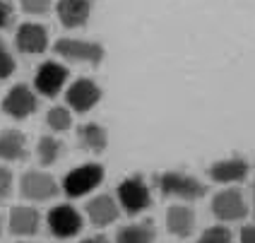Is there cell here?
Instances as JSON below:
<instances>
[{
    "label": "cell",
    "mask_w": 255,
    "mask_h": 243,
    "mask_svg": "<svg viewBox=\"0 0 255 243\" xmlns=\"http://www.w3.org/2000/svg\"><path fill=\"white\" fill-rule=\"evenodd\" d=\"M156 188L161 190V195L166 198H176V200H185V202H193L200 200L207 188L202 181H198L195 176L183 171H164L156 176Z\"/></svg>",
    "instance_id": "6da1fadb"
},
{
    "label": "cell",
    "mask_w": 255,
    "mask_h": 243,
    "mask_svg": "<svg viewBox=\"0 0 255 243\" xmlns=\"http://www.w3.org/2000/svg\"><path fill=\"white\" fill-rule=\"evenodd\" d=\"M116 202L128 215H140V212H144L152 205V193H149L147 181L142 178L140 173L123 178L118 190H116Z\"/></svg>",
    "instance_id": "7a4b0ae2"
},
{
    "label": "cell",
    "mask_w": 255,
    "mask_h": 243,
    "mask_svg": "<svg viewBox=\"0 0 255 243\" xmlns=\"http://www.w3.org/2000/svg\"><path fill=\"white\" fill-rule=\"evenodd\" d=\"M56 53L63 60H70V63H87V65H99L106 51L99 41H85V39H58L56 41Z\"/></svg>",
    "instance_id": "3957f363"
},
{
    "label": "cell",
    "mask_w": 255,
    "mask_h": 243,
    "mask_svg": "<svg viewBox=\"0 0 255 243\" xmlns=\"http://www.w3.org/2000/svg\"><path fill=\"white\" fill-rule=\"evenodd\" d=\"M101 181H104V166H99V164H82V166L65 173L63 193L68 198H82L87 193H92L94 188H99Z\"/></svg>",
    "instance_id": "277c9868"
},
{
    "label": "cell",
    "mask_w": 255,
    "mask_h": 243,
    "mask_svg": "<svg viewBox=\"0 0 255 243\" xmlns=\"http://www.w3.org/2000/svg\"><path fill=\"white\" fill-rule=\"evenodd\" d=\"M2 114L14 118V121H22V118H29L31 114H36L39 109V97L36 92L29 85H12L7 89V94L2 97Z\"/></svg>",
    "instance_id": "5b68a950"
},
{
    "label": "cell",
    "mask_w": 255,
    "mask_h": 243,
    "mask_svg": "<svg viewBox=\"0 0 255 243\" xmlns=\"http://www.w3.org/2000/svg\"><path fill=\"white\" fill-rule=\"evenodd\" d=\"M101 101V87L89 77H77L65 89V104L75 114H87Z\"/></svg>",
    "instance_id": "8992f818"
},
{
    "label": "cell",
    "mask_w": 255,
    "mask_h": 243,
    "mask_svg": "<svg viewBox=\"0 0 255 243\" xmlns=\"http://www.w3.org/2000/svg\"><path fill=\"white\" fill-rule=\"evenodd\" d=\"M212 215L219 222H239L248 215L246 198L239 188H224L212 198Z\"/></svg>",
    "instance_id": "52a82bcc"
},
{
    "label": "cell",
    "mask_w": 255,
    "mask_h": 243,
    "mask_svg": "<svg viewBox=\"0 0 255 243\" xmlns=\"http://www.w3.org/2000/svg\"><path fill=\"white\" fill-rule=\"evenodd\" d=\"M68 82V68L60 65L56 60H46L39 65V70L34 75V87L41 97H48L53 99L63 92V87Z\"/></svg>",
    "instance_id": "ba28073f"
},
{
    "label": "cell",
    "mask_w": 255,
    "mask_h": 243,
    "mask_svg": "<svg viewBox=\"0 0 255 243\" xmlns=\"http://www.w3.org/2000/svg\"><path fill=\"white\" fill-rule=\"evenodd\" d=\"M46 222H48V231L56 236V239H70L75 234H80L82 231V215L72 207V205H56L48 217H46Z\"/></svg>",
    "instance_id": "9c48e42d"
},
{
    "label": "cell",
    "mask_w": 255,
    "mask_h": 243,
    "mask_svg": "<svg viewBox=\"0 0 255 243\" xmlns=\"http://www.w3.org/2000/svg\"><path fill=\"white\" fill-rule=\"evenodd\" d=\"M19 190H22V195L27 200H34V202L53 200L60 193L56 178L43 171H27L22 176V181H19Z\"/></svg>",
    "instance_id": "30bf717a"
},
{
    "label": "cell",
    "mask_w": 255,
    "mask_h": 243,
    "mask_svg": "<svg viewBox=\"0 0 255 243\" xmlns=\"http://www.w3.org/2000/svg\"><path fill=\"white\" fill-rule=\"evenodd\" d=\"M248 173H251V164H248L246 157H239V154L219 159V161H214L212 166H210V178H212L214 183H219V186L241 183Z\"/></svg>",
    "instance_id": "8fae6325"
},
{
    "label": "cell",
    "mask_w": 255,
    "mask_h": 243,
    "mask_svg": "<svg viewBox=\"0 0 255 243\" xmlns=\"http://www.w3.org/2000/svg\"><path fill=\"white\" fill-rule=\"evenodd\" d=\"M14 46L19 53L24 56H39L48 48V31L43 24H34L27 22L17 29V36H14Z\"/></svg>",
    "instance_id": "7c38bea8"
},
{
    "label": "cell",
    "mask_w": 255,
    "mask_h": 243,
    "mask_svg": "<svg viewBox=\"0 0 255 243\" xmlns=\"http://www.w3.org/2000/svg\"><path fill=\"white\" fill-rule=\"evenodd\" d=\"M92 0H58L56 12L58 19L65 29H80L85 27L92 17Z\"/></svg>",
    "instance_id": "4fadbf2b"
},
{
    "label": "cell",
    "mask_w": 255,
    "mask_h": 243,
    "mask_svg": "<svg viewBox=\"0 0 255 243\" xmlns=\"http://www.w3.org/2000/svg\"><path fill=\"white\" fill-rule=\"evenodd\" d=\"M85 212L89 217V222L101 229V227H109V224H114L118 219L121 207H118L116 198H111V195H97V198H92L87 202Z\"/></svg>",
    "instance_id": "5bb4252c"
},
{
    "label": "cell",
    "mask_w": 255,
    "mask_h": 243,
    "mask_svg": "<svg viewBox=\"0 0 255 243\" xmlns=\"http://www.w3.org/2000/svg\"><path fill=\"white\" fill-rule=\"evenodd\" d=\"M41 227V215L29 207V205H17L10 212V231L14 236H34Z\"/></svg>",
    "instance_id": "9a60e30c"
},
{
    "label": "cell",
    "mask_w": 255,
    "mask_h": 243,
    "mask_svg": "<svg viewBox=\"0 0 255 243\" xmlns=\"http://www.w3.org/2000/svg\"><path fill=\"white\" fill-rule=\"evenodd\" d=\"M27 159V137L19 130L0 132V161H24Z\"/></svg>",
    "instance_id": "2e32d148"
},
{
    "label": "cell",
    "mask_w": 255,
    "mask_h": 243,
    "mask_svg": "<svg viewBox=\"0 0 255 243\" xmlns=\"http://www.w3.org/2000/svg\"><path fill=\"white\" fill-rule=\"evenodd\" d=\"M166 227L178 239L190 236L193 229H195V212H193V207H188V205H171L169 212H166Z\"/></svg>",
    "instance_id": "e0dca14e"
},
{
    "label": "cell",
    "mask_w": 255,
    "mask_h": 243,
    "mask_svg": "<svg viewBox=\"0 0 255 243\" xmlns=\"http://www.w3.org/2000/svg\"><path fill=\"white\" fill-rule=\"evenodd\" d=\"M154 241H156V227L152 219L126 224L116 234V243H154Z\"/></svg>",
    "instance_id": "ac0fdd59"
},
{
    "label": "cell",
    "mask_w": 255,
    "mask_h": 243,
    "mask_svg": "<svg viewBox=\"0 0 255 243\" xmlns=\"http://www.w3.org/2000/svg\"><path fill=\"white\" fill-rule=\"evenodd\" d=\"M77 142L82 149L92 152V154H101L109 144V132L99 123H82L77 128Z\"/></svg>",
    "instance_id": "d6986e66"
},
{
    "label": "cell",
    "mask_w": 255,
    "mask_h": 243,
    "mask_svg": "<svg viewBox=\"0 0 255 243\" xmlns=\"http://www.w3.org/2000/svg\"><path fill=\"white\" fill-rule=\"evenodd\" d=\"M36 157H39L41 166H53L58 159L63 157V142L58 137L43 135L41 140H39V144H36Z\"/></svg>",
    "instance_id": "ffe728a7"
},
{
    "label": "cell",
    "mask_w": 255,
    "mask_h": 243,
    "mask_svg": "<svg viewBox=\"0 0 255 243\" xmlns=\"http://www.w3.org/2000/svg\"><path fill=\"white\" fill-rule=\"evenodd\" d=\"M46 125L53 132H65L72 125V111L68 106H51L46 114Z\"/></svg>",
    "instance_id": "44dd1931"
},
{
    "label": "cell",
    "mask_w": 255,
    "mask_h": 243,
    "mask_svg": "<svg viewBox=\"0 0 255 243\" xmlns=\"http://www.w3.org/2000/svg\"><path fill=\"white\" fill-rule=\"evenodd\" d=\"M198 243H234V236H231V231L224 224H214V227L202 231Z\"/></svg>",
    "instance_id": "7402d4cb"
},
{
    "label": "cell",
    "mask_w": 255,
    "mask_h": 243,
    "mask_svg": "<svg viewBox=\"0 0 255 243\" xmlns=\"http://www.w3.org/2000/svg\"><path fill=\"white\" fill-rule=\"evenodd\" d=\"M17 63H14V56L10 53V48L5 46V41L0 39V80H7L14 72Z\"/></svg>",
    "instance_id": "603a6c76"
},
{
    "label": "cell",
    "mask_w": 255,
    "mask_h": 243,
    "mask_svg": "<svg viewBox=\"0 0 255 243\" xmlns=\"http://www.w3.org/2000/svg\"><path fill=\"white\" fill-rule=\"evenodd\" d=\"M53 0H19V7L27 14H46L51 10Z\"/></svg>",
    "instance_id": "cb8c5ba5"
},
{
    "label": "cell",
    "mask_w": 255,
    "mask_h": 243,
    "mask_svg": "<svg viewBox=\"0 0 255 243\" xmlns=\"http://www.w3.org/2000/svg\"><path fill=\"white\" fill-rule=\"evenodd\" d=\"M12 171L7 166H0V200H7L12 193Z\"/></svg>",
    "instance_id": "d4e9b609"
},
{
    "label": "cell",
    "mask_w": 255,
    "mask_h": 243,
    "mask_svg": "<svg viewBox=\"0 0 255 243\" xmlns=\"http://www.w3.org/2000/svg\"><path fill=\"white\" fill-rule=\"evenodd\" d=\"M14 22V7L10 0H0V29H10Z\"/></svg>",
    "instance_id": "484cf974"
},
{
    "label": "cell",
    "mask_w": 255,
    "mask_h": 243,
    "mask_svg": "<svg viewBox=\"0 0 255 243\" xmlns=\"http://www.w3.org/2000/svg\"><path fill=\"white\" fill-rule=\"evenodd\" d=\"M241 243H255V224H246L241 229Z\"/></svg>",
    "instance_id": "4316f807"
},
{
    "label": "cell",
    "mask_w": 255,
    "mask_h": 243,
    "mask_svg": "<svg viewBox=\"0 0 255 243\" xmlns=\"http://www.w3.org/2000/svg\"><path fill=\"white\" fill-rule=\"evenodd\" d=\"M80 243H111V241H109V236H104V234H94V236H87V239H82Z\"/></svg>",
    "instance_id": "83f0119b"
},
{
    "label": "cell",
    "mask_w": 255,
    "mask_h": 243,
    "mask_svg": "<svg viewBox=\"0 0 255 243\" xmlns=\"http://www.w3.org/2000/svg\"><path fill=\"white\" fill-rule=\"evenodd\" d=\"M253 212H255V181H253Z\"/></svg>",
    "instance_id": "f1b7e54d"
},
{
    "label": "cell",
    "mask_w": 255,
    "mask_h": 243,
    "mask_svg": "<svg viewBox=\"0 0 255 243\" xmlns=\"http://www.w3.org/2000/svg\"><path fill=\"white\" fill-rule=\"evenodd\" d=\"M0 234H2V217H0Z\"/></svg>",
    "instance_id": "f546056e"
},
{
    "label": "cell",
    "mask_w": 255,
    "mask_h": 243,
    "mask_svg": "<svg viewBox=\"0 0 255 243\" xmlns=\"http://www.w3.org/2000/svg\"><path fill=\"white\" fill-rule=\"evenodd\" d=\"M17 243H27V241H17Z\"/></svg>",
    "instance_id": "4dcf8cb0"
}]
</instances>
